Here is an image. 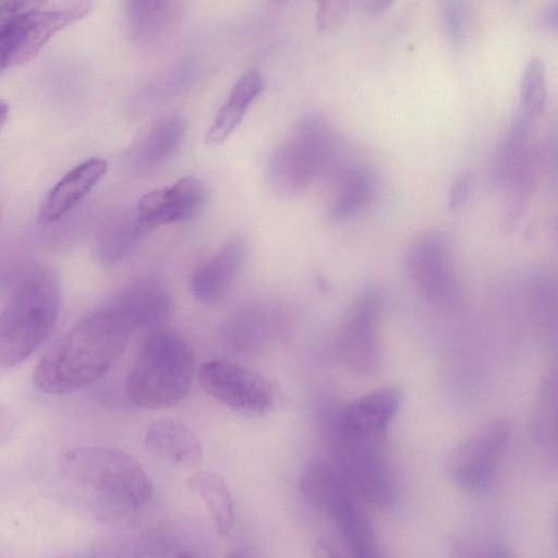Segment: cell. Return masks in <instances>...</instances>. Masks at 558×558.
I'll return each instance as SVG.
<instances>
[{"label": "cell", "mask_w": 558, "mask_h": 558, "mask_svg": "<svg viewBox=\"0 0 558 558\" xmlns=\"http://www.w3.org/2000/svg\"><path fill=\"white\" fill-rule=\"evenodd\" d=\"M60 476L84 508L107 523L131 520L148 505L153 486L141 463L128 452L85 446L62 454Z\"/></svg>", "instance_id": "6da1fadb"}, {"label": "cell", "mask_w": 558, "mask_h": 558, "mask_svg": "<svg viewBox=\"0 0 558 558\" xmlns=\"http://www.w3.org/2000/svg\"><path fill=\"white\" fill-rule=\"evenodd\" d=\"M129 332L110 306L83 318L38 362L33 378L36 388L66 395L93 385L120 360Z\"/></svg>", "instance_id": "7a4b0ae2"}, {"label": "cell", "mask_w": 558, "mask_h": 558, "mask_svg": "<svg viewBox=\"0 0 558 558\" xmlns=\"http://www.w3.org/2000/svg\"><path fill=\"white\" fill-rule=\"evenodd\" d=\"M61 286L51 268L29 272L0 311V368L21 364L51 333L60 312Z\"/></svg>", "instance_id": "3957f363"}, {"label": "cell", "mask_w": 558, "mask_h": 558, "mask_svg": "<svg viewBox=\"0 0 558 558\" xmlns=\"http://www.w3.org/2000/svg\"><path fill=\"white\" fill-rule=\"evenodd\" d=\"M195 375V355L177 331H153L143 343L128 375L130 400L144 409L163 410L187 395Z\"/></svg>", "instance_id": "277c9868"}, {"label": "cell", "mask_w": 558, "mask_h": 558, "mask_svg": "<svg viewBox=\"0 0 558 558\" xmlns=\"http://www.w3.org/2000/svg\"><path fill=\"white\" fill-rule=\"evenodd\" d=\"M335 137L328 120L319 113L303 117L274 153L269 178L282 195L305 190L330 163Z\"/></svg>", "instance_id": "5b68a950"}, {"label": "cell", "mask_w": 558, "mask_h": 558, "mask_svg": "<svg viewBox=\"0 0 558 558\" xmlns=\"http://www.w3.org/2000/svg\"><path fill=\"white\" fill-rule=\"evenodd\" d=\"M332 464L350 487L371 505L390 507L396 485L377 441L328 437Z\"/></svg>", "instance_id": "8992f818"}, {"label": "cell", "mask_w": 558, "mask_h": 558, "mask_svg": "<svg viewBox=\"0 0 558 558\" xmlns=\"http://www.w3.org/2000/svg\"><path fill=\"white\" fill-rule=\"evenodd\" d=\"M197 377L210 397L235 412L260 416L275 405L276 393L270 381L241 364L208 361L199 367Z\"/></svg>", "instance_id": "52a82bcc"}, {"label": "cell", "mask_w": 558, "mask_h": 558, "mask_svg": "<svg viewBox=\"0 0 558 558\" xmlns=\"http://www.w3.org/2000/svg\"><path fill=\"white\" fill-rule=\"evenodd\" d=\"M407 269L420 294L435 308L453 310L460 299L458 281L441 234L425 231L412 242Z\"/></svg>", "instance_id": "ba28073f"}, {"label": "cell", "mask_w": 558, "mask_h": 558, "mask_svg": "<svg viewBox=\"0 0 558 558\" xmlns=\"http://www.w3.org/2000/svg\"><path fill=\"white\" fill-rule=\"evenodd\" d=\"M90 7V2L76 1L61 9L41 8L20 17L0 36V69L33 59L54 34L85 16Z\"/></svg>", "instance_id": "9c48e42d"}, {"label": "cell", "mask_w": 558, "mask_h": 558, "mask_svg": "<svg viewBox=\"0 0 558 558\" xmlns=\"http://www.w3.org/2000/svg\"><path fill=\"white\" fill-rule=\"evenodd\" d=\"M401 399V391L395 386L364 393L325 418L328 437L379 442L397 415Z\"/></svg>", "instance_id": "30bf717a"}, {"label": "cell", "mask_w": 558, "mask_h": 558, "mask_svg": "<svg viewBox=\"0 0 558 558\" xmlns=\"http://www.w3.org/2000/svg\"><path fill=\"white\" fill-rule=\"evenodd\" d=\"M509 438V425L501 420L473 433L453 458L451 472L457 485L470 493L486 489L505 457Z\"/></svg>", "instance_id": "8fae6325"}, {"label": "cell", "mask_w": 558, "mask_h": 558, "mask_svg": "<svg viewBox=\"0 0 558 558\" xmlns=\"http://www.w3.org/2000/svg\"><path fill=\"white\" fill-rule=\"evenodd\" d=\"M378 316V298L366 292L355 301L338 335L340 360L350 371L362 376H371L379 367Z\"/></svg>", "instance_id": "7c38bea8"}, {"label": "cell", "mask_w": 558, "mask_h": 558, "mask_svg": "<svg viewBox=\"0 0 558 558\" xmlns=\"http://www.w3.org/2000/svg\"><path fill=\"white\" fill-rule=\"evenodd\" d=\"M204 199L205 190L201 180L187 175L171 186L144 194L136 209L149 231L160 226L190 220L202 208Z\"/></svg>", "instance_id": "4fadbf2b"}, {"label": "cell", "mask_w": 558, "mask_h": 558, "mask_svg": "<svg viewBox=\"0 0 558 558\" xmlns=\"http://www.w3.org/2000/svg\"><path fill=\"white\" fill-rule=\"evenodd\" d=\"M247 252L241 236L228 240L214 255L198 264L190 280L192 295L203 304H213L229 290Z\"/></svg>", "instance_id": "5bb4252c"}, {"label": "cell", "mask_w": 558, "mask_h": 558, "mask_svg": "<svg viewBox=\"0 0 558 558\" xmlns=\"http://www.w3.org/2000/svg\"><path fill=\"white\" fill-rule=\"evenodd\" d=\"M110 307L121 317L129 330L150 328L168 317L171 298L160 281L143 278L128 284Z\"/></svg>", "instance_id": "9a60e30c"}, {"label": "cell", "mask_w": 558, "mask_h": 558, "mask_svg": "<svg viewBox=\"0 0 558 558\" xmlns=\"http://www.w3.org/2000/svg\"><path fill=\"white\" fill-rule=\"evenodd\" d=\"M107 161L89 158L66 172L47 193L38 210L40 223H51L72 209L107 172Z\"/></svg>", "instance_id": "2e32d148"}, {"label": "cell", "mask_w": 558, "mask_h": 558, "mask_svg": "<svg viewBox=\"0 0 558 558\" xmlns=\"http://www.w3.org/2000/svg\"><path fill=\"white\" fill-rule=\"evenodd\" d=\"M144 444L154 457L174 465L194 466L203 459L198 437L184 423L173 418L151 422Z\"/></svg>", "instance_id": "e0dca14e"}, {"label": "cell", "mask_w": 558, "mask_h": 558, "mask_svg": "<svg viewBox=\"0 0 558 558\" xmlns=\"http://www.w3.org/2000/svg\"><path fill=\"white\" fill-rule=\"evenodd\" d=\"M147 232L136 207H118L105 217L98 228L96 254L101 262L113 264L123 258Z\"/></svg>", "instance_id": "ac0fdd59"}, {"label": "cell", "mask_w": 558, "mask_h": 558, "mask_svg": "<svg viewBox=\"0 0 558 558\" xmlns=\"http://www.w3.org/2000/svg\"><path fill=\"white\" fill-rule=\"evenodd\" d=\"M327 515L335 521L351 558H384L373 527L356 502L353 490L343 494Z\"/></svg>", "instance_id": "d6986e66"}, {"label": "cell", "mask_w": 558, "mask_h": 558, "mask_svg": "<svg viewBox=\"0 0 558 558\" xmlns=\"http://www.w3.org/2000/svg\"><path fill=\"white\" fill-rule=\"evenodd\" d=\"M263 77L256 70L244 73L233 86L227 101L208 129L205 142L210 147L222 144L241 123L247 108L263 89Z\"/></svg>", "instance_id": "ffe728a7"}, {"label": "cell", "mask_w": 558, "mask_h": 558, "mask_svg": "<svg viewBox=\"0 0 558 558\" xmlns=\"http://www.w3.org/2000/svg\"><path fill=\"white\" fill-rule=\"evenodd\" d=\"M125 15L134 40L153 45L172 31L179 21L180 10L177 2L135 0L125 3Z\"/></svg>", "instance_id": "44dd1931"}, {"label": "cell", "mask_w": 558, "mask_h": 558, "mask_svg": "<svg viewBox=\"0 0 558 558\" xmlns=\"http://www.w3.org/2000/svg\"><path fill=\"white\" fill-rule=\"evenodd\" d=\"M185 130V120L178 113H170L154 121L136 144L135 161L142 167H151L165 161L180 147Z\"/></svg>", "instance_id": "7402d4cb"}, {"label": "cell", "mask_w": 558, "mask_h": 558, "mask_svg": "<svg viewBox=\"0 0 558 558\" xmlns=\"http://www.w3.org/2000/svg\"><path fill=\"white\" fill-rule=\"evenodd\" d=\"M189 488L205 504L211 520L221 534H227L233 523V502L225 480L211 471H198L187 480Z\"/></svg>", "instance_id": "603a6c76"}, {"label": "cell", "mask_w": 558, "mask_h": 558, "mask_svg": "<svg viewBox=\"0 0 558 558\" xmlns=\"http://www.w3.org/2000/svg\"><path fill=\"white\" fill-rule=\"evenodd\" d=\"M375 182L371 171L363 166H352L340 177L329 214L335 219L350 217L363 209L373 198Z\"/></svg>", "instance_id": "cb8c5ba5"}, {"label": "cell", "mask_w": 558, "mask_h": 558, "mask_svg": "<svg viewBox=\"0 0 558 558\" xmlns=\"http://www.w3.org/2000/svg\"><path fill=\"white\" fill-rule=\"evenodd\" d=\"M534 433L539 446L556 456L557 451V383L548 375L542 383L537 396Z\"/></svg>", "instance_id": "d4e9b609"}, {"label": "cell", "mask_w": 558, "mask_h": 558, "mask_svg": "<svg viewBox=\"0 0 558 558\" xmlns=\"http://www.w3.org/2000/svg\"><path fill=\"white\" fill-rule=\"evenodd\" d=\"M520 107L537 116L546 97V69L541 58L527 63L519 86Z\"/></svg>", "instance_id": "484cf974"}, {"label": "cell", "mask_w": 558, "mask_h": 558, "mask_svg": "<svg viewBox=\"0 0 558 558\" xmlns=\"http://www.w3.org/2000/svg\"><path fill=\"white\" fill-rule=\"evenodd\" d=\"M453 558H512L510 549L501 542L460 537L451 545Z\"/></svg>", "instance_id": "4316f807"}, {"label": "cell", "mask_w": 558, "mask_h": 558, "mask_svg": "<svg viewBox=\"0 0 558 558\" xmlns=\"http://www.w3.org/2000/svg\"><path fill=\"white\" fill-rule=\"evenodd\" d=\"M46 5L38 0L0 1V36L7 32L23 15L39 10Z\"/></svg>", "instance_id": "83f0119b"}, {"label": "cell", "mask_w": 558, "mask_h": 558, "mask_svg": "<svg viewBox=\"0 0 558 558\" xmlns=\"http://www.w3.org/2000/svg\"><path fill=\"white\" fill-rule=\"evenodd\" d=\"M442 23L447 34L453 41H459L463 35L465 17L461 3L449 1L442 8Z\"/></svg>", "instance_id": "f1b7e54d"}, {"label": "cell", "mask_w": 558, "mask_h": 558, "mask_svg": "<svg viewBox=\"0 0 558 558\" xmlns=\"http://www.w3.org/2000/svg\"><path fill=\"white\" fill-rule=\"evenodd\" d=\"M343 12V3L341 2H320L316 15L318 27L327 29L338 25Z\"/></svg>", "instance_id": "f546056e"}, {"label": "cell", "mask_w": 558, "mask_h": 558, "mask_svg": "<svg viewBox=\"0 0 558 558\" xmlns=\"http://www.w3.org/2000/svg\"><path fill=\"white\" fill-rule=\"evenodd\" d=\"M470 191V175L469 173L459 174L449 191L448 205L451 210H457L466 201Z\"/></svg>", "instance_id": "4dcf8cb0"}, {"label": "cell", "mask_w": 558, "mask_h": 558, "mask_svg": "<svg viewBox=\"0 0 558 558\" xmlns=\"http://www.w3.org/2000/svg\"><path fill=\"white\" fill-rule=\"evenodd\" d=\"M558 23V5L556 2L549 4L541 14L539 24L548 29H556Z\"/></svg>", "instance_id": "1f68e13d"}, {"label": "cell", "mask_w": 558, "mask_h": 558, "mask_svg": "<svg viewBox=\"0 0 558 558\" xmlns=\"http://www.w3.org/2000/svg\"><path fill=\"white\" fill-rule=\"evenodd\" d=\"M316 558H344L333 546L326 542H318L315 546Z\"/></svg>", "instance_id": "d6a6232c"}, {"label": "cell", "mask_w": 558, "mask_h": 558, "mask_svg": "<svg viewBox=\"0 0 558 558\" xmlns=\"http://www.w3.org/2000/svg\"><path fill=\"white\" fill-rule=\"evenodd\" d=\"M389 4H391V1L387 0H378V1H371L366 3V10L371 14H377L383 12Z\"/></svg>", "instance_id": "836d02e7"}, {"label": "cell", "mask_w": 558, "mask_h": 558, "mask_svg": "<svg viewBox=\"0 0 558 558\" xmlns=\"http://www.w3.org/2000/svg\"><path fill=\"white\" fill-rule=\"evenodd\" d=\"M9 105L3 100L0 99V130L5 124L8 117H9Z\"/></svg>", "instance_id": "e575fe53"}, {"label": "cell", "mask_w": 558, "mask_h": 558, "mask_svg": "<svg viewBox=\"0 0 558 558\" xmlns=\"http://www.w3.org/2000/svg\"><path fill=\"white\" fill-rule=\"evenodd\" d=\"M78 558H119V557H117L110 553L96 551V553H90V554L84 555Z\"/></svg>", "instance_id": "d590c367"}, {"label": "cell", "mask_w": 558, "mask_h": 558, "mask_svg": "<svg viewBox=\"0 0 558 558\" xmlns=\"http://www.w3.org/2000/svg\"><path fill=\"white\" fill-rule=\"evenodd\" d=\"M168 558H193V557H191L186 553H175Z\"/></svg>", "instance_id": "8d00e7d4"}, {"label": "cell", "mask_w": 558, "mask_h": 558, "mask_svg": "<svg viewBox=\"0 0 558 558\" xmlns=\"http://www.w3.org/2000/svg\"><path fill=\"white\" fill-rule=\"evenodd\" d=\"M227 558H245L240 553H232Z\"/></svg>", "instance_id": "74e56055"}, {"label": "cell", "mask_w": 558, "mask_h": 558, "mask_svg": "<svg viewBox=\"0 0 558 558\" xmlns=\"http://www.w3.org/2000/svg\"><path fill=\"white\" fill-rule=\"evenodd\" d=\"M0 216H1V208H0Z\"/></svg>", "instance_id": "f35d334b"}]
</instances>
